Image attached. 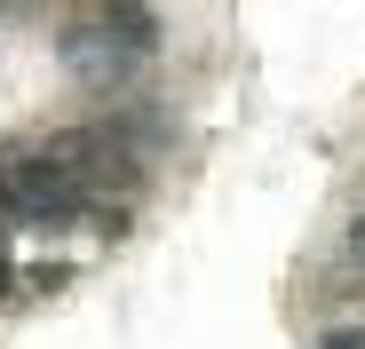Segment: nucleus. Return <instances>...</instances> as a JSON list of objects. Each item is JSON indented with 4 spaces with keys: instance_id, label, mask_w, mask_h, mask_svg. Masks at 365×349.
Instances as JSON below:
<instances>
[{
    "instance_id": "obj_1",
    "label": "nucleus",
    "mask_w": 365,
    "mask_h": 349,
    "mask_svg": "<svg viewBox=\"0 0 365 349\" xmlns=\"http://www.w3.org/2000/svg\"><path fill=\"white\" fill-rule=\"evenodd\" d=\"M159 56V16L143 0H96L80 24H64V72L88 88H119Z\"/></svg>"
},
{
    "instance_id": "obj_2",
    "label": "nucleus",
    "mask_w": 365,
    "mask_h": 349,
    "mask_svg": "<svg viewBox=\"0 0 365 349\" xmlns=\"http://www.w3.org/2000/svg\"><path fill=\"white\" fill-rule=\"evenodd\" d=\"M318 349H365V333H357V325H334V333H326Z\"/></svg>"
},
{
    "instance_id": "obj_3",
    "label": "nucleus",
    "mask_w": 365,
    "mask_h": 349,
    "mask_svg": "<svg viewBox=\"0 0 365 349\" xmlns=\"http://www.w3.org/2000/svg\"><path fill=\"white\" fill-rule=\"evenodd\" d=\"M349 262H365V214L349 222Z\"/></svg>"
}]
</instances>
